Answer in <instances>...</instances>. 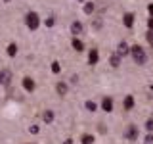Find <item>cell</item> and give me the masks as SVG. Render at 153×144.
<instances>
[{"label": "cell", "instance_id": "18", "mask_svg": "<svg viewBox=\"0 0 153 144\" xmlns=\"http://www.w3.org/2000/svg\"><path fill=\"white\" fill-rule=\"evenodd\" d=\"M94 142V134H84L82 136V144H92Z\"/></svg>", "mask_w": 153, "mask_h": 144}, {"label": "cell", "instance_id": "23", "mask_svg": "<svg viewBox=\"0 0 153 144\" xmlns=\"http://www.w3.org/2000/svg\"><path fill=\"white\" fill-rule=\"evenodd\" d=\"M143 144H153V133H149L146 136V140H143Z\"/></svg>", "mask_w": 153, "mask_h": 144}, {"label": "cell", "instance_id": "3", "mask_svg": "<svg viewBox=\"0 0 153 144\" xmlns=\"http://www.w3.org/2000/svg\"><path fill=\"white\" fill-rule=\"evenodd\" d=\"M10 83H12V71H10V69H2V71H0V85L8 86Z\"/></svg>", "mask_w": 153, "mask_h": 144}, {"label": "cell", "instance_id": "21", "mask_svg": "<svg viewBox=\"0 0 153 144\" xmlns=\"http://www.w3.org/2000/svg\"><path fill=\"white\" fill-rule=\"evenodd\" d=\"M146 38H147V42H149V44L153 46V29H149V31H147V35H146Z\"/></svg>", "mask_w": 153, "mask_h": 144}, {"label": "cell", "instance_id": "14", "mask_svg": "<svg viewBox=\"0 0 153 144\" xmlns=\"http://www.w3.org/2000/svg\"><path fill=\"white\" fill-rule=\"evenodd\" d=\"M6 52H8V56H10V58H13V56L17 54V44H16V42H10Z\"/></svg>", "mask_w": 153, "mask_h": 144}, {"label": "cell", "instance_id": "7", "mask_svg": "<svg viewBox=\"0 0 153 144\" xmlns=\"http://www.w3.org/2000/svg\"><path fill=\"white\" fill-rule=\"evenodd\" d=\"M102 108H103L105 113H111L113 112V98H111V96H105V98L102 100Z\"/></svg>", "mask_w": 153, "mask_h": 144}, {"label": "cell", "instance_id": "27", "mask_svg": "<svg viewBox=\"0 0 153 144\" xmlns=\"http://www.w3.org/2000/svg\"><path fill=\"white\" fill-rule=\"evenodd\" d=\"M65 144H73V140H71V138H69V140H65Z\"/></svg>", "mask_w": 153, "mask_h": 144}, {"label": "cell", "instance_id": "13", "mask_svg": "<svg viewBox=\"0 0 153 144\" xmlns=\"http://www.w3.org/2000/svg\"><path fill=\"white\" fill-rule=\"evenodd\" d=\"M42 121H44V123H52V121H54V112H52V110H46V112L42 113Z\"/></svg>", "mask_w": 153, "mask_h": 144}, {"label": "cell", "instance_id": "28", "mask_svg": "<svg viewBox=\"0 0 153 144\" xmlns=\"http://www.w3.org/2000/svg\"><path fill=\"white\" fill-rule=\"evenodd\" d=\"M80 2H82V0H80Z\"/></svg>", "mask_w": 153, "mask_h": 144}, {"label": "cell", "instance_id": "26", "mask_svg": "<svg viewBox=\"0 0 153 144\" xmlns=\"http://www.w3.org/2000/svg\"><path fill=\"white\" fill-rule=\"evenodd\" d=\"M147 10H149V14H151V17H153V4H149V6H147Z\"/></svg>", "mask_w": 153, "mask_h": 144}, {"label": "cell", "instance_id": "15", "mask_svg": "<svg viewBox=\"0 0 153 144\" xmlns=\"http://www.w3.org/2000/svg\"><path fill=\"white\" fill-rule=\"evenodd\" d=\"M123 106H124V110H132V108H134V98H132V96H126Z\"/></svg>", "mask_w": 153, "mask_h": 144}, {"label": "cell", "instance_id": "8", "mask_svg": "<svg viewBox=\"0 0 153 144\" xmlns=\"http://www.w3.org/2000/svg\"><path fill=\"white\" fill-rule=\"evenodd\" d=\"M23 88L29 90V92H33V90H35V81H33L31 77H25V79H23Z\"/></svg>", "mask_w": 153, "mask_h": 144}, {"label": "cell", "instance_id": "24", "mask_svg": "<svg viewBox=\"0 0 153 144\" xmlns=\"http://www.w3.org/2000/svg\"><path fill=\"white\" fill-rule=\"evenodd\" d=\"M29 131H31V133H35V134H36V133H38V125H33V127H31V129H29Z\"/></svg>", "mask_w": 153, "mask_h": 144}, {"label": "cell", "instance_id": "16", "mask_svg": "<svg viewBox=\"0 0 153 144\" xmlns=\"http://www.w3.org/2000/svg\"><path fill=\"white\" fill-rule=\"evenodd\" d=\"M109 62H111V65H113V67H119V65H121V58H119L117 54H113Z\"/></svg>", "mask_w": 153, "mask_h": 144}, {"label": "cell", "instance_id": "11", "mask_svg": "<svg viewBox=\"0 0 153 144\" xmlns=\"http://www.w3.org/2000/svg\"><path fill=\"white\" fill-rule=\"evenodd\" d=\"M71 44H73V48H75L76 52H82L84 50V42L80 40V38H76V37L73 38V42H71Z\"/></svg>", "mask_w": 153, "mask_h": 144}, {"label": "cell", "instance_id": "17", "mask_svg": "<svg viewBox=\"0 0 153 144\" xmlns=\"http://www.w3.org/2000/svg\"><path fill=\"white\" fill-rule=\"evenodd\" d=\"M92 12H94V4L92 2H86L84 4V14H88V16H90Z\"/></svg>", "mask_w": 153, "mask_h": 144}, {"label": "cell", "instance_id": "22", "mask_svg": "<svg viewBox=\"0 0 153 144\" xmlns=\"http://www.w3.org/2000/svg\"><path fill=\"white\" fill-rule=\"evenodd\" d=\"M59 62H54V64H52V71H54V73H59Z\"/></svg>", "mask_w": 153, "mask_h": 144}, {"label": "cell", "instance_id": "5", "mask_svg": "<svg viewBox=\"0 0 153 144\" xmlns=\"http://www.w3.org/2000/svg\"><path fill=\"white\" fill-rule=\"evenodd\" d=\"M119 58H124V56H128L130 54V46L126 44V42H119V46H117V52H115Z\"/></svg>", "mask_w": 153, "mask_h": 144}, {"label": "cell", "instance_id": "10", "mask_svg": "<svg viewBox=\"0 0 153 144\" xmlns=\"http://www.w3.org/2000/svg\"><path fill=\"white\" fill-rule=\"evenodd\" d=\"M123 21H124V27H128V29H130V27L134 25V14H124Z\"/></svg>", "mask_w": 153, "mask_h": 144}, {"label": "cell", "instance_id": "4", "mask_svg": "<svg viewBox=\"0 0 153 144\" xmlns=\"http://www.w3.org/2000/svg\"><path fill=\"white\" fill-rule=\"evenodd\" d=\"M124 138H128V140H136V138H138V127H136V125H128V129L124 131Z\"/></svg>", "mask_w": 153, "mask_h": 144}, {"label": "cell", "instance_id": "9", "mask_svg": "<svg viewBox=\"0 0 153 144\" xmlns=\"http://www.w3.org/2000/svg\"><path fill=\"white\" fill-rule=\"evenodd\" d=\"M56 90H57V94H59V96H65L67 90H69V86H67V83H63V81H61V83L56 85Z\"/></svg>", "mask_w": 153, "mask_h": 144}, {"label": "cell", "instance_id": "19", "mask_svg": "<svg viewBox=\"0 0 153 144\" xmlns=\"http://www.w3.org/2000/svg\"><path fill=\"white\" fill-rule=\"evenodd\" d=\"M96 108H98L96 102H92V100H88V102H86V110H88V112H96Z\"/></svg>", "mask_w": 153, "mask_h": 144}, {"label": "cell", "instance_id": "20", "mask_svg": "<svg viewBox=\"0 0 153 144\" xmlns=\"http://www.w3.org/2000/svg\"><path fill=\"white\" fill-rule=\"evenodd\" d=\"M146 129H147V133H153V119H147L146 121Z\"/></svg>", "mask_w": 153, "mask_h": 144}, {"label": "cell", "instance_id": "2", "mask_svg": "<svg viewBox=\"0 0 153 144\" xmlns=\"http://www.w3.org/2000/svg\"><path fill=\"white\" fill-rule=\"evenodd\" d=\"M25 25L31 29V31H36L38 25H40V17H38L36 12H29L25 16Z\"/></svg>", "mask_w": 153, "mask_h": 144}, {"label": "cell", "instance_id": "25", "mask_svg": "<svg viewBox=\"0 0 153 144\" xmlns=\"http://www.w3.org/2000/svg\"><path fill=\"white\" fill-rule=\"evenodd\" d=\"M147 27L153 29V17H149V21H147Z\"/></svg>", "mask_w": 153, "mask_h": 144}, {"label": "cell", "instance_id": "1", "mask_svg": "<svg viewBox=\"0 0 153 144\" xmlns=\"http://www.w3.org/2000/svg\"><path fill=\"white\" fill-rule=\"evenodd\" d=\"M130 56L134 58V62H136L138 65H143L147 62V54H146V50H143L140 44H134L130 48Z\"/></svg>", "mask_w": 153, "mask_h": 144}, {"label": "cell", "instance_id": "6", "mask_svg": "<svg viewBox=\"0 0 153 144\" xmlns=\"http://www.w3.org/2000/svg\"><path fill=\"white\" fill-rule=\"evenodd\" d=\"M82 31H84V27H82L80 21H73V23H71V33H73V37L79 38L80 35H82Z\"/></svg>", "mask_w": 153, "mask_h": 144}, {"label": "cell", "instance_id": "12", "mask_svg": "<svg viewBox=\"0 0 153 144\" xmlns=\"http://www.w3.org/2000/svg\"><path fill=\"white\" fill-rule=\"evenodd\" d=\"M88 62H90L92 65H96V64L100 62V54H98V50H92V52L88 54Z\"/></svg>", "mask_w": 153, "mask_h": 144}]
</instances>
